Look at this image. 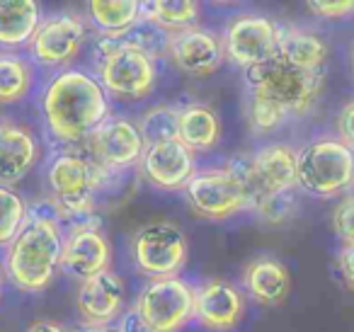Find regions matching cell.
Here are the masks:
<instances>
[{"label": "cell", "mask_w": 354, "mask_h": 332, "mask_svg": "<svg viewBox=\"0 0 354 332\" xmlns=\"http://www.w3.org/2000/svg\"><path fill=\"white\" fill-rule=\"evenodd\" d=\"M41 117L49 136L59 143L88 141L109 117V102L97 75L64 68L41 90Z\"/></svg>", "instance_id": "6da1fadb"}, {"label": "cell", "mask_w": 354, "mask_h": 332, "mask_svg": "<svg viewBox=\"0 0 354 332\" xmlns=\"http://www.w3.org/2000/svg\"><path fill=\"white\" fill-rule=\"evenodd\" d=\"M64 230L59 221L32 219L6 248V274L20 291H44L61 269Z\"/></svg>", "instance_id": "7a4b0ae2"}, {"label": "cell", "mask_w": 354, "mask_h": 332, "mask_svg": "<svg viewBox=\"0 0 354 332\" xmlns=\"http://www.w3.org/2000/svg\"><path fill=\"white\" fill-rule=\"evenodd\" d=\"M245 83L252 100L270 104L289 122L313 109L323 90V73L301 71L274 56L267 64L245 71Z\"/></svg>", "instance_id": "3957f363"}, {"label": "cell", "mask_w": 354, "mask_h": 332, "mask_svg": "<svg viewBox=\"0 0 354 332\" xmlns=\"http://www.w3.org/2000/svg\"><path fill=\"white\" fill-rule=\"evenodd\" d=\"M93 64L104 93L117 100H143L156 88V59L124 39L100 37L93 49Z\"/></svg>", "instance_id": "277c9868"}, {"label": "cell", "mask_w": 354, "mask_h": 332, "mask_svg": "<svg viewBox=\"0 0 354 332\" xmlns=\"http://www.w3.org/2000/svg\"><path fill=\"white\" fill-rule=\"evenodd\" d=\"M299 185L313 196H337L354 185V151L339 138H318L299 151Z\"/></svg>", "instance_id": "5b68a950"}, {"label": "cell", "mask_w": 354, "mask_h": 332, "mask_svg": "<svg viewBox=\"0 0 354 332\" xmlns=\"http://www.w3.org/2000/svg\"><path fill=\"white\" fill-rule=\"evenodd\" d=\"M231 167L245 182L250 206L272 196L291 194L299 185V153L284 143L260 148L255 156L236 160Z\"/></svg>", "instance_id": "8992f818"}, {"label": "cell", "mask_w": 354, "mask_h": 332, "mask_svg": "<svg viewBox=\"0 0 354 332\" xmlns=\"http://www.w3.org/2000/svg\"><path fill=\"white\" fill-rule=\"evenodd\" d=\"M187 235L172 221L146 223L131 238L133 264L151 279L177 277L187 262Z\"/></svg>", "instance_id": "52a82bcc"}, {"label": "cell", "mask_w": 354, "mask_h": 332, "mask_svg": "<svg viewBox=\"0 0 354 332\" xmlns=\"http://www.w3.org/2000/svg\"><path fill=\"white\" fill-rule=\"evenodd\" d=\"M194 288L180 277L151 279L133 308L153 332H180L194 317Z\"/></svg>", "instance_id": "ba28073f"}, {"label": "cell", "mask_w": 354, "mask_h": 332, "mask_svg": "<svg viewBox=\"0 0 354 332\" xmlns=\"http://www.w3.org/2000/svg\"><path fill=\"white\" fill-rule=\"evenodd\" d=\"M185 194L194 214L212 221L231 219L250 206L245 182L231 165L197 172L185 187Z\"/></svg>", "instance_id": "9c48e42d"}, {"label": "cell", "mask_w": 354, "mask_h": 332, "mask_svg": "<svg viewBox=\"0 0 354 332\" xmlns=\"http://www.w3.org/2000/svg\"><path fill=\"white\" fill-rule=\"evenodd\" d=\"M281 27L262 15H238L223 30V51L233 66L250 71L274 59L279 51Z\"/></svg>", "instance_id": "30bf717a"}, {"label": "cell", "mask_w": 354, "mask_h": 332, "mask_svg": "<svg viewBox=\"0 0 354 332\" xmlns=\"http://www.w3.org/2000/svg\"><path fill=\"white\" fill-rule=\"evenodd\" d=\"M85 37H88V27L83 17L73 12H59L41 20L35 39L30 42V54L37 64L46 68H61L80 54Z\"/></svg>", "instance_id": "8fae6325"}, {"label": "cell", "mask_w": 354, "mask_h": 332, "mask_svg": "<svg viewBox=\"0 0 354 332\" xmlns=\"http://www.w3.org/2000/svg\"><path fill=\"white\" fill-rule=\"evenodd\" d=\"M93 163L109 170H129L141 163L146 143L138 131V124L127 117H107L88 138Z\"/></svg>", "instance_id": "7c38bea8"}, {"label": "cell", "mask_w": 354, "mask_h": 332, "mask_svg": "<svg viewBox=\"0 0 354 332\" xmlns=\"http://www.w3.org/2000/svg\"><path fill=\"white\" fill-rule=\"evenodd\" d=\"M245 313V298L241 288L223 279H209L194 288V317L199 327L209 332H228L241 322Z\"/></svg>", "instance_id": "4fadbf2b"}, {"label": "cell", "mask_w": 354, "mask_h": 332, "mask_svg": "<svg viewBox=\"0 0 354 332\" xmlns=\"http://www.w3.org/2000/svg\"><path fill=\"white\" fill-rule=\"evenodd\" d=\"M167 56L183 73L204 78L221 68L226 51H223V42L218 35L204 30V27H189V30L170 35Z\"/></svg>", "instance_id": "5bb4252c"}, {"label": "cell", "mask_w": 354, "mask_h": 332, "mask_svg": "<svg viewBox=\"0 0 354 332\" xmlns=\"http://www.w3.org/2000/svg\"><path fill=\"white\" fill-rule=\"evenodd\" d=\"M141 170L146 180L158 190H185L197 175V158L180 138L146 146L141 158Z\"/></svg>", "instance_id": "9a60e30c"}, {"label": "cell", "mask_w": 354, "mask_h": 332, "mask_svg": "<svg viewBox=\"0 0 354 332\" xmlns=\"http://www.w3.org/2000/svg\"><path fill=\"white\" fill-rule=\"evenodd\" d=\"M124 296H127V286H124L122 277L107 269L97 277L80 282L75 306H78V313L85 320V325L102 327L112 325L117 317L124 315Z\"/></svg>", "instance_id": "2e32d148"}, {"label": "cell", "mask_w": 354, "mask_h": 332, "mask_svg": "<svg viewBox=\"0 0 354 332\" xmlns=\"http://www.w3.org/2000/svg\"><path fill=\"white\" fill-rule=\"evenodd\" d=\"M112 262V248L109 240L100 228L71 230L64 238V252H61V269L80 282L107 272Z\"/></svg>", "instance_id": "e0dca14e"}, {"label": "cell", "mask_w": 354, "mask_h": 332, "mask_svg": "<svg viewBox=\"0 0 354 332\" xmlns=\"http://www.w3.org/2000/svg\"><path fill=\"white\" fill-rule=\"evenodd\" d=\"M41 146L35 131L17 122H0V185L12 187L35 170Z\"/></svg>", "instance_id": "ac0fdd59"}, {"label": "cell", "mask_w": 354, "mask_h": 332, "mask_svg": "<svg viewBox=\"0 0 354 332\" xmlns=\"http://www.w3.org/2000/svg\"><path fill=\"white\" fill-rule=\"evenodd\" d=\"M243 286L252 301L262 306H279L291 291L289 269L274 257H257L245 267Z\"/></svg>", "instance_id": "d6986e66"}, {"label": "cell", "mask_w": 354, "mask_h": 332, "mask_svg": "<svg viewBox=\"0 0 354 332\" xmlns=\"http://www.w3.org/2000/svg\"><path fill=\"white\" fill-rule=\"evenodd\" d=\"M41 20V6L35 0H0V49L30 46Z\"/></svg>", "instance_id": "ffe728a7"}, {"label": "cell", "mask_w": 354, "mask_h": 332, "mask_svg": "<svg viewBox=\"0 0 354 332\" xmlns=\"http://www.w3.org/2000/svg\"><path fill=\"white\" fill-rule=\"evenodd\" d=\"M277 56L301 71L323 73V66L328 61V46H325V42L318 35H313L308 30L281 27V39H279Z\"/></svg>", "instance_id": "44dd1931"}, {"label": "cell", "mask_w": 354, "mask_h": 332, "mask_svg": "<svg viewBox=\"0 0 354 332\" xmlns=\"http://www.w3.org/2000/svg\"><path fill=\"white\" fill-rule=\"evenodd\" d=\"M221 138V119L212 107L189 104L180 109V141L189 151H212Z\"/></svg>", "instance_id": "7402d4cb"}, {"label": "cell", "mask_w": 354, "mask_h": 332, "mask_svg": "<svg viewBox=\"0 0 354 332\" xmlns=\"http://www.w3.org/2000/svg\"><path fill=\"white\" fill-rule=\"evenodd\" d=\"M88 12L93 25L102 32V37L119 39L141 22L143 3L138 0H93L88 6Z\"/></svg>", "instance_id": "603a6c76"}, {"label": "cell", "mask_w": 354, "mask_h": 332, "mask_svg": "<svg viewBox=\"0 0 354 332\" xmlns=\"http://www.w3.org/2000/svg\"><path fill=\"white\" fill-rule=\"evenodd\" d=\"M141 17L151 25L160 27L167 35L197 27L199 20V3L192 0H148L143 3Z\"/></svg>", "instance_id": "cb8c5ba5"}, {"label": "cell", "mask_w": 354, "mask_h": 332, "mask_svg": "<svg viewBox=\"0 0 354 332\" xmlns=\"http://www.w3.org/2000/svg\"><path fill=\"white\" fill-rule=\"evenodd\" d=\"M35 85L32 64L15 51H0V104H15Z\"/></svg>", "instance_id": "d4e9b609"}, {"label": "cell", "mask_w": 354, "mask_h": 332, "mask_svg": "<svg viewBox=\"0 0 354 332\" xmlns=\"http://www.w3.org/2000/svg\"><path fill=\"white\" fill-rule=\"evenodd\" d=\"M138 131H141L146 146L175 141V138H180V109H172L167 104H158V107L148 109L138 122Z\"/></svg>", "instance_id": "484cf974"}, {"label": "cell", "mask_w": 354, "mask_h": 332, "mask_svg": "<svg viewBox=\"0 0 354 332\" xmlns=\"http://www.w3.org/2000/svg\"><path fill=\"white\" fill-rule=\"evenodd\" d=\"M30 221V206L12 187L0 185V248H8Z\"/></svg>", "instance_id": "4316f807"}, {"label": "cell", "mask_w": 354, "mask_h": 332, "mask_svg": "<svg viewBox=\"0 0 354 332\" xmlns=\"http://www.w3.org/2000/svg\"><path fill=\"white\" fill-rule=\"evenodd\" d=\"M333 228L344 245H354V194L347 196V199H342L337 206H335Z\"/></svg>", "instance_id": "83f0119b"}, {"label": "cell", "mask_w": 354, "mask_h": 332, "mask_svg": "<svg viewBox=\"0 0 354 332\" xmlns=\"http://www.w3.org/2000/svg\"><path fill=\"white\" fill-rule=\"evenodd\" d=\"M306 8L323 20H347L354 15V0H318L308 3Z\"/></svg>", "instance_id": "f1b7e54d"}, {"label": "cell", "mask_w": 354, "mask_h": 332, "mask_svg": "<svg viewBox=\"0 0 354 332\" xmlns=\"http://www.w3.org/2000/svg\"><path fill=\"white\" fill-rule=\"evenodd\" d=\"M337 272L342 277L344 286L354 291V245H344L337 255Z\"/></svg>", "instance_id": "f546056e"}, {"label": "cell", "mask_w": 354, "mask_h": 332, "mask_svg": "<svg viewBox=\"0 0 354 332\" xmlns=\"http://www.w3.org/2000/svg\"><path fill=\"white\" fill-rule=\"evenodd\" d=\"M337 131H339V141L354 151V100L342 109V112H339Z\"/></svg>", "instance_id": "4dcf8cb0"}, {"label": "cell", "mask_w": 354, "mask_h": 332, "mask_svg": "<svg viewBox=\"0 0 354 332\" xmlns=\"http://www.w3.org/2000/svg\"><path fill=\"white\" fill-rule=\"evenodd\" d=\"M119 330L122 332H153L151 327L146 325V320L138 315L136 308H131V311H127L122 317H119Z\"/></svg>", "instance_id": "1f68e13d"}, {"label": "cell", "mask_w": 354, "mask_h": 332, "mask_svg": "<svg viewBox=\"0 0 354 332\" xmlns=\"http://www.w3.org/2000/svg\"><path fill=\"white\" fill-rule=\"evenodd\" d=\"M27 332H68V330L56 320H37V322H32Z\"/></svg>", "instance_id": "d6a6232c"}, {"label": "cell", "mask_w": 354, "mask_h": 332, "mask_svg": "<svg viewBox=\"0 0 354 332\" xmlns=\"http://www.w3.org/2000/svg\"><path fill=\"white\" fill-rule=\"evenodd\" d=\"M83 332H122V330L114 325H102V327H85Z\"/></svg>", "instance_id": "836d02e7"}, {"label": "cell", "mask_w": 354, "mask_h": 332, "mask_svg": "<svg viewBox=\"0 0 354 332\" xmlns=\"http://www.w3.org/2000/svg\"><path fill=\"white\" fill-rule=\"evenodd\" d=\"M0 298H3V272H0Z\"/></svg>", "instance_id": "e575fe53"}]
</instances>
